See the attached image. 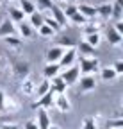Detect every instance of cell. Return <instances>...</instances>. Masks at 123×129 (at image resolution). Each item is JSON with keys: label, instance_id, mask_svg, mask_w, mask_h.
<instances>
[{"label": "cell", "instance_id": "cell-1", "mask_svg": "<svg viewBox=\"0 0 123 129\" xmlns=\"http://www.w3.org/2000/svg\"><path fill=\"white\" fill-rule=\"evenodd\" d=\"M55 97H57V93L50 88L47 93H45L43 97H39V99L38 101H34L32 104H30V108H32V109H48V108H52L54 106V102H55Z\"/></svg>", "mask_w": 123, "mask_h": 129}, {"label": "cell", "instance_id": "cell-2", "mask_svg": "<svg viewBox=\"0 0 123 129\" xmlns=\"http://www.w3.org/2000/svg\"><path fill=\"white\" fill-rule=\"evenodd\" d=\"M100 68V61L96 57H80V64H79V70L84 75H93L96 74Z\"/></svg>", "mask_w": 123, "mask_h": 129}, {"label": "cell", "instance_id": "cell-3", "mask_svg": "<svg viewBox=\"0 0 123 129\" xmlns=\"http://www.w3.org/2000/svg\"><path fill=\"white\" fill-rule=\"evenodd\" d=\"M11 68H13V75L16 77V79H27L29 74H30V64L27 61H20V59H13V64H11Z\"/></svg>", "mask_w": 123, "mask_h": 129}, {"label": "cell", "instance_id": "cell-4", "mask_svg": "<svg viewBox=\"0 0 123 129\" xmlns=\"http://www.w3.org/2000/svg\"><path fill=\"white\" fill-rule=\"evenodd\" d=\"M61 79L64 81V83L70 86V84H75L77 81L80 79V70H79V64H71V67L64 68V72L59 75Z\"/></svg>", "mask_w": 123, "mask_h": 129}, {"label": "cell", "instance_id": "cell-5", "mask_svg": "<svg viewBox=\"0 0 123 129\" xmlns=\"http://www.w3.org/2000/svg\"><path fill=\"white\" fill-rule=\"evenodd\" d=\"M77 83H79L80 93H87V91H91V90L96 88V79H95V75H82Z\"/></svg>", "mask_w": 123, "mask_h": 129}, {"label": "cell", "instance_id": "cell-6", "mask_svg": "<svg viewBox=\"0 0 123 129\" xmlns=\"http://www.w3.org/2000/svg\"><path fill=\"white\" fill-rule=\"evenodd\" d=\"M75 59H77V50L75 48H66L64 50V54L61 56V59H59V67H64V68H68V67H71V64L75 63Z\"/></svg>", "mask_w": 123, "mask_h": 129}, {"label": "cell", "instance_id": "cell-7", "mask_svg": "<svg viewBox=\"0 0 123 129\" xmlns=\"http://www.w3.org/2000/svg\"><path fill=\"white\" fill-rule=\"evenodd\" d=\"M7 36H16V25L9 18H6L0 23V38H7Z\"/></svg>", "mask_w": 123, "mask_h": 129}, {"label": "cell", "instance_id": "cell-8", "mask_svg": "<svg viewBox=\"0 0 123 129\" xmlns=\"http://www.w3.org/2000/svg\"><path fill=\"white\" fill-rule=\"evenodd\" d=\"M77 41L73 36H66V34H59L55 38V47H63V48H75L77 47Z\"/></svg>", "mask_w": 123, "mask_h": 129}, {"label": "cell", "instance_id": "cell-9", "mask_svg": "<svg viewBox=\"0 0 123 129\" xmlns=\"http://www.w3.org/2000/svg\"><path fill=\"white\" fill-rule=\"evenodd\" d=\"M102 27H103V25H102L100 20L91 18V20H87V23L82 27V30H84V34H100V29H102Z\"/></svg>", "mask_w": 123, "mask_h": 129}, {"label": "cell", "instance_id": "cell-10", "mask_svg": "<svg viewBox=\"0 0 123 129\" xmlns=\"http://www.w3.org/2000/svg\"><path fill=\"white\" fill-rule=\"evenodd\" d=\"M16 34H20V38L23 36V38H27V40H32V38H36V30L30 27L27 22H22V23H18V27H16Z\"/></svg>", "mask_w": 123, "mask_h": 129}, {"label": "cell", "instance_id": "cell-11", "mask_svg": "<svg viewBox=\"0 0 123 129\" xmlns=\"http://www.w3.org/2000/svg\"><path fill=\"white\" fill-rule=\"evenodd\" d=\"M54 106L61 111V113H68L70 109H71V104H70V101H68V97L64 95V93H57V97H55V102H54Z\"/></svg>", "mask_w": 123, "mask_h": 129}, {"label": "cell", "instance_id": "cell-12", "mask_svg": "<svg viewBox=\"0 0 123 129\" xmlns=\"http://www.w3.org/2000/svg\"><path fill=\"white\" fill-rule=\"evenodd\" d=\"M105 34H107V41H109V45H112V47H119V45L123 43V36H121V34H118V32L114 30V27H112V25L107 27Z\"/></svg>", "mask_w": 123, "mask_h": 129}, {"label": "cell", "instance_id": "cell-13", "mask_svg": "<svg viewBox=\"0 0 123 129\" xmlns=\"http://www.w3.org/2000/svg\"><path fill=\"white\" fill-rule=\"evenodd\" d=\"M64 50L66 48H63V47H50L48 50H47V61L48 63H59V59H61V56L64 54Z\"/></svg>", "mask_w": 123, "mask_h": 129}, {"label": "cell", "instance_id": "cell-14", "mask_svg": "<svg viewBox=\"0 0 123 129\" xmlns=\"http://www.w3.org/2000/svg\"><path fill=\"white\" fill-rule=\"evenodd\" d=\"M50 13H52V18L59 23V27H64L66 23H68V18H66V16H64V13H63V9H61L59 6H52L50 7Z\"/></svg>", "mask_w": 123, "mask_h": 129}, {"label": "cell", "instance_id": "cell-15", "mask_svg": "<svg viewBox=\"0 0 123 129\" xmlns=\"http://www.w3.org/2000/svg\"><path fill=\"white\" fill-rule=\"evenodd\" d=\"M77 11H79L84 18H87V20H91V18H96V7H93V6H89V4H79L77 6Z\"/></svg>", "mask_w": 123, "mask_h": 129}, {"label": "cell", "instance_id": "cell-16", "mask_svg": "<svg viewBox=\"0 0 123 129\" xmlns=\"http://www.w3.org/2000/svg\"><path fill=\"white\" fill-rule=\"evenodd\" d=\"M36 124H38V127H39V129H48V127H50L52 120H50V117H48L47 109H38V118H36Z\"/></svg>", "mask_w": 123, "mask_h": 129}, {"label": "cell", "instance_id": "cell-17", "mask_svg": "<svg viewBox=\"0 0 123 129\" xmlns=\"http://www.w3.org/2000/svg\"><path fill=\"white\" fill-rule=\"evenodd\" d=\"M59 72H61V67L57 63H48L47 67L43 68V75H45V79H54V77H57L59 75Z\"/></svg>", "mask_w": 123, "mask_h": 129}, {"label": "cell", "instance_id": "cell-18", "mask_svg": "<svg viewBox=\"0 0 123 129\" xmlns=\"http://www.w3.org/2000/svg\"><path fill=\"white\" fill-rule=\"evenodd\" d=\"M112 6V13H111V18L114 22H119L123 18V0H114V4Z\"/></svg>", "mask_w": 123, "mask_h": 129}, {"label": "cell", "instance_id": "cell-19", "mask_svg": "<svg viewBox=\"0 0 123 129\" xmlns=\"http://www.w3.org/2000/svg\"><path fill=\"white\" fill-rule=\"evenodd\" d=\"M4 108H6V113H16V111L20 109V102L14 99L13 95H6V104H4Z\"/></svg>", "mask_w": 123, "mask_h": 129}, {"label": "cell", "instance_id": "cell-20", "mask_svg": "<svg viewBox=\"0 0 123 129\" xmlns=\"http://www.w3.org/2000/svg\"><path fill=\"white\" fill-rule=\"evenodd\" d=\"M29 18H30L29 25L32 27L34 30H38V29H39V27L43 25V18H45V14H43V13H39V11H34L32 14L29 16Z\"/></svg>", "mask_w": 123, "mask_h": 129}, {"label": "cell", "instance_id": "cell-21", "mask_svg": "<svg viewBox=\"0 0 123 129\" xmlns=\"http://www.w3.org/2000/svg\"><path fill=\"white\" fill-rule=\"evenodd\" d=\"M50 88H52L55 93H64V91H66V88H68V84H66V83H64V81L61 79L59 75H57V77H54V79H52Z\"/></svg>", "mask_w": 123, "mask_h": 129}, {"label": "cell", "instance_id": "cell-22", "mask_svg": "<svg viewBox=\"0 0 123 129\" xmlns=\"http://www.w3.org/2000/svg\"><path fill=\"white\" fill-rule=\"evenodd\" d=\"M9 20L13 22V23H22L23 20H25V14L22 13V9H18V7H9Z\"/></svg>", "mask_w": 123, "mask_h": 129}, {"label": "cell", "instance_id": "cell-23", "mask_svg": "<svg viewBox=\"0 0 123 129\" xmlns=\"http://www.w3.org/2000/svg\"><path fill=\"white\" fill-rule=\"evenodd\" d=\"M77 48L80 50L82 57H93V54H95V47H91V45H89V43H86V41L77 43Z\"/></svg>", "mask_w": 123, "mask_h": 129}, {"label": "cell", "instance_id": "cell-24", "mask_svg": "<svg viewBox=\"0 0 123 129\" xmlns=\"http://www.w3.org/2000/svg\"><path fill=\"white\" fill-rule=\"evenodd\" d=\"M34 90H36V83L32 79H23L22 81V93L23 95H34Z\"/></svg>", "mask_w": 123, "mask_h": 129}, {"label": "cell", "instance_id": "cell-25", "mask_svg": "<svg viewBox=\"0 0 123 129\" xmlns=\"http://www.w3.org/2000/svg\"><path fill=\"white\" fill-rule=\"evenodd\" d=\"M111 13H112V6L111 4H102L96 7V14L100 16L102 20H109L111 18Z\"/></svg>", "mask_w": 123, "mask_h": 129}, {"label": "cell", "instance_id": "cell-26", "mask_svg": "<svg viewBox=\"0 0 123 129\" xmlns=\"http://www.w3.org/2000/svg\"><path fill=\"white\" fill-rule=\"evenodd\" d=\"M116 72L111 68V67H105V68H102L100 70V79L102 81H105V83H109V81H116Z\"/></svg>", "mask_w": 123, "mask_h": 129}, {"label": "cell", "instance_id": "cell-27", "mask_svg": "<svg viewBox=\"0 0 123 129\" xmlns=\"http://www.w3.org/2000/svg\"><path fill=\"white\" fill-rule=\"evenodd\" d=\"M50 90V81L48 79H43L39 84H36V90H34V95H38V99L39 97H43L45 93H47Z\"/></svg>", "mask_w": 123, "mask_h": 129}, {"label": "cell", "instance_id": "cell-28", "mask_svg": "<svg viewBox=\"0 0 123 129\" xmlns=\"http://www.w3.org/2000/svg\"><path fill=\"white\" fill-rule=\"evenodd\" d=\"M20 7H22V13L29 14V16L36 11V4L32 2V0H20Z\"/></svg>", "mask_w": 123, "mask_h": 129}, {"label": "cell", "instance_id": "cell-29", "mask_svg": "<svg viewBox=\"0 0 123 129\" xmlns=\"http://www.w3.org/2000/svg\"><path fill=\"white\" fill-rule=\"evenodd\" d=\"M2 40H4L6 45H9L11 48H16V50H18V48L22 47V43H23L20 36H7V38H2Z\"/></svg>", "mask_w": 123, "mask_h": 129}, {"label": "cell", "instance_id": "cell-30", "mask_svg": "<svg viewBox=\"0 0 123 129\" xmlns=\"http://www.w3.org/2000/svg\"><path fill=\"white\" fill-rule=\"evenodd\" d=\"M107 129H123V118L121 117H116V118H111L107 120Z\"/></svg>", "mask_w": 123, "mask_h": 129}, {"label": "cell", "instance_id": "cell-31", "mask_svg": "<svg viewBox=\"0 0 123 129\" xmlns=\"http://www.w3.org/2000/svg\"><path fill=\"white\" fill-rule=\"evenodd\" d=\"M82 129H98L96 118H95V117H86V118L82 120Z\"/></svg>", "mask_w": 123, "mask_h": 129}, {"label": "cell", "instance_id": "cell-32", "mask_svg": "<svg viewBox=\"0 0 123 129\" xmlns=\"http://www.w3.org/2000/svg\"><path fill=\"white\" fill-rule=\"evenodd\" d=\"M52 6H54V4H52V0H38L36 11H39V13H43V11H50Z\"/></svg>", "mask_w": 123, "mask_h": 129}, {"label": "cell", "instance_id": "cell-33", "mask_svg": "<svg viewBox=\"0 0 123 129\" xmlns=\"http://www.w3.org/2000/svg\"><path fill=\"white\" fill-rule=\"evenodd\" d=\"M38 34L43 36V38H52V36H55V32H54L48 25H45V23H43V25L38 29Z\"/></svg>", "mask_w": 123, "mask_h": 129}, {"label": "cell", "instance_id": "cell-34", "mask_svg": "<svg viewBox=\"0 0 123 129\" xmlns=\"http://www.w3.org/2000/svg\"><path fill=\"white\" fill-rule=\"evenodd\" d=\"M43 23H45V25H48V27H50V29L55 32V34H57V32H59V29H61V27H59V23H57V22L52 18V16H45V18H43Z\"/></svg>", "mask_w": 123, "mask_h": 129}, {"label": "cell", "instance_id": "cell-35", "mask_svg": "<svg viewBox=\"0 0 123 129\" xmlns=\"http://www.w3.org/2000/svg\"><path fill=\"white\" fill-rule=\"evenodd\" d=\"M70 20H71V22H73L75 25H79V27H84V25L87 23V18H84V16H82V14H80L79 11H77V13H75V14L71 16Z\"/></svg>", "mask_w": 123, "mask_h": 129}, {"label": "cell", "instance_id": "cell-36", "mask_svg": "<svg viewBox=\"0 0 123 129\" xmlns=\"http://www.w3.org/2000/svg\"><path fill=\"white\" fill-rule=\"evenodd\" d=\"M86 43H89L91 47H98L100 45V34H86Z\"/></svg>", "mask_w": 123, "mask_h": 129}, {"label": "cell", "instance_id": "cell-37", "mask_svg": "<svg viewBox=\"0 0 123 129\" xmlns=\"http://www.w3.org/2000/svg\"><path fill=\"white\" fill-rule=\"evenodd\" d=\"M63 13H64V16H66V18H71V16L77 13V6H75V4H68V6L63 9Z\"/></svg>", "mask_w": 123, "mask_h": 129}, {"label": "cell", "instance_id": "cell-38", "mask_svg": "<svg viewBox=\"0 0 123 129\" xmlns=\"http://www.w3.org/2000/svg\"><path fill=\"white\" fill-rule=\"evenodd\" d=\"M111 68H112V70L116 72V75H121V74H123V61H121V59H118V61H114Z\"/></svg>", "mask_w": 123, "mask_h": 129}, {"label": "cell", "instance_id": "cell-39", "mask_svg": "<svg viewBox=\"0 0 123 129\" xmlns=\"http://www.w3.org/2000/svg\"><path fill=\"white\" fill-rule=\"evenodd\" d=\"M6 91L4 90H0V113H6V108H4V104H6Z\"/></svg>", "mask_w": 123, "mask_h": 129}, {"label": "cell", "instance_id": "cell-40", "mask_svg": "<svg viewBox=\"0 0 123 129\" xmlns=\"http://www.w3.org/2000/svg\"><path fill=\"white\" fill-rule=\"evenodd\" d=\"M0 129H20V125L13 124V122H4V124H0Z\"/></svg>", "mask_w": 123, "mask_h": 129}, {"label": "cell", "instance_id": "cell-41", "mask_svg": "<svg viewBox=\"0 0 123 129\" xmlns=\"http://www.w3.org/2000/svg\"><path fill=\"white\" fill-rule=\"evenodd\" d=\"M23 129H39V127H38L36 120H27V122L23 124Z\"/></svg>", "mask_w": 123, "mask_h": 129}, {"label": "cell", "instance_id": "cell-42", "mask_svg": "<svg viewBox=\"0 0 123 129\" xmlns=\"http://www.w3.org/2000/svg\"><path fill=\"white\" fill-rule=\"evenodd\" d=\"M112 27H114V30L118 32V34H121V36H123V22H121V20H119V22H114V25H112Z\"/></svg>", "mask_w": 123, "mask_h": 129}, {"label": "cell", "instance_id": "cell-43", "mask_svg": "<svg viewBox=\"0 0 123 129\" xmlns=\"http://www.w3.org/2000/svg\"><path fill=\"white\" fill-rule=\"evenodd\" d=\"M48 129H61V127H59L57 124H50V127H48Z\"/></svg>", "mask_w": 123, "mask_h": 129}, {"label": "cell", "instance_id": "cell-44", "mask_svg": "<svg viewBox=\"0 0 123 129\" xmlns=\"http://www.w3.org/2000/svg\"><path fill=\"white\" fill-rule=\"evenodd\" d=\"M2 68H4V59L0 57V70H2Z\"/></svg>", "mask_w": 123, "mask_h": 129}, {"label": "cell", "instance_id": "cell-45", "mask_svg": "<svg viewBox=\"0 0 123 129\" xmlns=\"http://www.w3.org/2000/svg\"><path fill=\"white\" fill-rule=\"evenodd\" d=\"M4 122H6V118H4V117H0V124H4Z\"/></svg>", "mask_w": 123, "mask_h": 129}, {"label": "cell", "instance_id": "cell-46", "mask_svg": "<svg viewBox=\"0 0 123 129\" xmlns=\"http://www.w3.org/2000/svg\"><path fill=\"white\" fill-rule=\"evenodd\" d=\"M64 2H73V0H64Z\"/></svg>", "mask_w": 123, "mask_h": 129}]
</instances>
